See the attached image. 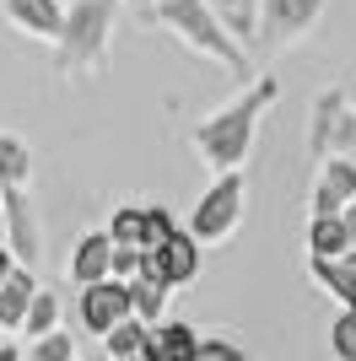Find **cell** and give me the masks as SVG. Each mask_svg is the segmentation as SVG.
Segmentation results:
<instances>
[{
    "label": "cell",
    "mask_w": 356,
    "mask_h": 361,
    "mask_svg": "<svg viewBox=\"0 0 356 361\" xmlns=\"http://www.w3.org/2000/svg\"><path fill=\"white\" fill-rule=\"evenodd\" d=\"M119 0H71L65 6V27L54 44V71L59 75H92L108 60V38H114Z\"/></svg>",
    "instance_id": "3957f363"
},
{
    "label": "cell",
    "mask_w": 356,
    "mask_h": 361,
    "mask_svg": "<svg viewBox=\"0 0 356 361\" xmlns=\"http://www.w3.org/2000/svg\"><path fill=\"white\" fill-rule=\"evenodd\" d=\"M0 216H6V238H11V254L22 264H38V221H32V205H28V189H0Z\"/></svg>",
    "instance_id": "8fae6325"
},
{
    "label": "cell",
    "mask_w": 356,
    "mask_h": 361,
    "mask_svg": "<svg viewBox=\"0 0 356 361\" xmlns=\"http://www.w3.org/2000/svg\"><path fill=\"white\" fill-rule=\"evenodd\" d=\"M114 254H119L114 232H81V238H76V248H71V264H65V275H71L76 286L108 281V275H114Z\"/></svg>",
    "instance_id": "7c38bea8"
},
{
    "label": "cell",
    "mask_w": 356,
    "mask_h": 361,
    "mask_svg": "<svg viewBox=\"0 0 356 361\" xmlns=\"http://www.w3.org/2000/svg\"><path fill=\"white\" fill-rule=\"evenodd\" d=\"M340 254H351L345 211L340 216H313L308 221V259H340Z\"/></svg>",
    "instance_id": "e0dca14e"
},
{
    "label": "cell",
    "mask_w": 356,
    "mask_h": 361,
    "mask_svg": "<svg viewBox=\"0 0 356 361\" xmlns=\"http://www.w3.org/2000/svg\"><path fill=\"white\" fill-rule=\"evenodd\" d=\"M308 275L313 286H324L340 307H356V254H340V259H308Z\"/></svg>",
    "instance_id": "9a60e30c"
},
{
    "label": "cell",
    "mask_w": 356,
    "mask_h": 361,
    "mask_svg": "<svg viewBox=\"0 0 356 361\" xmlns=\"http://www.w3.org/2000/svg\"><path fill=\"white\" fill-rule=\"evenodd\" d=\"M243 211H249V183H243V167H237V173H216L210 189H200V200H194V211H189L184 226L206 248H216V243H227L243 226Z\"/></svg>",
    "instance_id": "277c9868"
},
{
    "label": "cell",
    "mask_w": 356,
    "mask_h": 361,
    "mask_svg": "<svg viewBox=\"0 0 356 361\" xmlns=\"http://www.w3.org/2000/svg\"><path fill=\"white\" fill-rule=\"evenodd\" d=\"M329 0H259V44L265 49H292L324 22Z\"/></svg>",
    "instance_id": "5b68a950"
},
{
    "label": "cell",
    "mask_w": 356,
    "mask_h": 361,
    "mask_svg": "<svg viewBox=\"0 0 356 361\" xmlns=\"http://www.w3.org/2000/svg\"><path fill=\"white\" fill-rule=\"evenodd\" d=\"M28 340H38V334H49V329H59V297L54 291H44L38 286V297H32V307H28Z\"/></svg>",
    "instance_id": "cb8c5ba5"
},
{
    "label": "cell",
    "mask_w": 356,
    "mask_h": 361,
    "mask_svg": "<svg viewBox=\"0 0 356 361\" xmlns=\"http://www.w3.org/2000/svg\"><path fill=\"white\" fill-rule=\"evenodd\" d=\"M81 350H76V334L59 324V329L38 334V340H28V361H76Z\"/></svg>",
    "instance_id": "7402d4cb"
},
{
    "label": "cell",
    "mask_w": 356,
    "mask_h": 361,
    "mask_svg": "<svg viewBox=\"0 0 356 361\" xmlns=\"http://www.w3.org/2000/svg\"><path fill=\"white\" fill-rule=\"evenodd\" d=\"M345 157H356V130H351V140H345Z\"/></svg>",
    "instance_id": "f546056e"
},
{
    "label": "cell",
    "mask_w": 356,
    "mask_h": 361,
    "mask_svg": "<svg viewBox=\"0 0 356 361\" xmlns=\"http://www.w3.org/2000/svg\"><path fill=\"white\" fill-rule=\"evenodd\" d=\"M243 44H259V0H206Z\"/></svg>",
    "instance_id": "44dd1931"
},
{
    "label": "cell",
    "mask_w": 356,
    "mask_h": 361,
    "mask_svg": "<svg viewBox=\"0 0 356 361\" xmlns=\"http://www.w3.org/2000/svg\"><path fill=\"white\" fill-rule=\"evenodd\" d=\"M76 313H81V329L103 340V334L114 329V324L135 318V302H130V281H119V275H108V281H92V286H81V302H76Z\"/></svg>",
    "instance_id": "ba28073f"
},
{
    "label": "cell",
    "mask_w": 356,
    "mask_h": 361,
    "mask_svg": "<svg viewBox=\"0 0 356 361\" xmlns=\"http://www.w3.org/2000/svg\"><path fill=\"white\" fill-rule=\"evenodd\" d=\"M141 264H146V248H119V254H114V275H119V281H135Z\"/></svg>",
    "instance_id": "484cf974"
},
{
    "label": "cell",
    "mask_w": 356,
    "mask_h": 361,
    "mask_svg": "<svg viewBox=\"0 0 356 361\" xmlns=\"http://www.w3.org/2000/svg\"><path fill=\"white\" fill-rule=\"evenodd\" d=\"M146 340H151V324L146 318H124L103 334V350L108 361H130V356H146Z\"/></svg>",
    "instance_id": "d6986e66"
},
{
    "label": "cell",
    "mask_w": 356,
    "mask_h": 361,
    "mask_svg": "<svg viewBox=\"0 0 356 361\" xmlns=\"http://www.w3.org/2000/svg\"><path fill=\"white\" fill-rule=\"evenodd\" d=\"M16 264H22V259H16V254H11V243H6V248H0V281H6V275H11Z\"/></svg>",
    "instance_id": "4316f807"
},
{
    "label": "cell",
    "mask_w": 356,
    "mask_h": 361,
    "mask_svg": "<svg viewBox=\"0 0 356 361\" xmlns=\"http://www.w3.org/2000/svg\"><path fill=\"white\" fill-rule=\"evenodd\" d=\"M275 97H281V81L270 71L254 75V81H243L216 114H206V119L189 130L194 157H200L210 173H237V167L249 162L254 140H259V119L275 108Z\"/></svg>",
    "instance_id": "6da1fadb"
},
{
    "label": "cell",
    "mask_w": 356,
    "mask_h": 361,
    "mask_svg": "<svg viewBox=\"0 0 356 361\" xmlns=\"http://www.w3.org/2000/svg\"><path fill=\"white\" fill-rule=\"evenodd\" d=\"M76 361H81V356H76Z\"/></svg>",
    "instance_id": "836d02e7"
},
{
    "label": "cell",
    "mask_w": 356,
    "mask_h": 361,
    "mask_svg": "<svg viewBox=\"0 0 356 361\" xmlns=\"http://www.w3.org/2000/svg\"><path fill=\"white\" fill-rule=\"evenodd\" d=\"M0 16L11 22V32L54 49L59 27H65V0H0Z\"/></svg>",
    "instance_id": "30bf717a"
},
{
    "label": "cell",
    "mask_w": 356,
    "mask_h": 361,
    "mask_svg": "<svg viewBox=\"0 0 356 361\" xmlns=\"http://www.w3.org/2000/svg\"><path fill=\"white\" fill-rule=\"evenodd\" d=\"M329 356L356 361V307H340V313L329 318Z\"/></svg>",
    "instance_id": "603a6c76"
},
{
    "label": "cell",
    "mask_w": 356,
    "mask_h": 361,
    "mask_svg": "<svg viewBox=\"0 0 356 361\" xmlns=\"http://www.w3.org/2000/svg\"><path fill=\"white\" fill-rule=\"evenodd\" d=\"M119 248H157V211L151 205H119L108 221Z\"/></svg>",
    "instance_id": "2e32d148"
},
{
    "label": "cell",
    "mask_w": 356,
    "mask_h": 361,
    "mask_svg": "<svg viewBox=\"0 0 356 361\" xmlns=\"http://www.w3.org/2000/svg\"><path fill=\"white\" fill-rule=\"evenodd\" d=\"M130 6H141V11H151V6H157V0H130Z\"/></svg>",
    "instance_id": "1f68e13d"
},
{
    "label": "cell",
    "mask_w": 356,
    "mask_h": 361,
    "mask_svg": "<svg viewBox=\"0 0 356 361\" xmlns=\"http://www.w3.org/2000/svg\"><path fill=\"white\" fill-rule=\"evenodd\" d=\"M356 130V108L345 103L340 87H329L313 97V114H308V157L313 162H324V157H340L345 140Z\"/></svg>",
    "instance_id": "8992f818"
},
{
    "label": "cell",
    "mask_w": 356,
    "mask_h": 361,
    "mask_svg": "<svg viewBox=\"0 0 356 361\" xmlns=\"http://www.w3.org/2000/svg\"><path fill=\"white\" fill-rule=\"evenodd\" d=\"M146 22L167 27L178 44L189 49V54H200V60H210V65H222L237 87H243V81H254V71H249V44H243V38L227 27L222 16L210 11L206 0H157V6L146 11Z\"/></svg>",
    "instance_id": "7a4b0ae2"
},
{
    "label": "cell",
    "mask_w": 356,
    "mask_h": 361,
    "mask_svg": "<svg viewBox=\"0 0 356 361\" xmlns=\"http://www.w3.org/2000/svg\"><path fill=\"white\" fill-rule=\"evenodd\" d=\"M130 361H146V356H130Z\"/></svg>",
    "instance_id": "d6a6232c"
},
{
    "label": "cell",
    "mask_w": 356,
    "mask_h": 361,
    "mask_svg": "<svg viewBox=\"0 0 356 361\" xmlns=\"http://www.w3.org/2000/svg\"><path fill=\"white\" fill-rule=\"evenodd\" d=\"M200 361H254V356L237 340H227V334H206L200 340Z\"/></svg>",
    "instance_id": "d4e9b609"
},
{
    "label": "cell",
    "mask_w": 356,
    "mask_h": 361,
    "mask_svg": "<svg viewBox=\"0 0 356 361\" xmlns=\"http://www.w3.org/2000/svg\"><path fill=\"white\" fill-rule=\"evenodd\" d=\"M200 340H206V334H194L189 324L162 318V324H151L146 361H200Z\"/></svg>",
    "instance_id": "5bb4252c"
},
{
    "label": "cell",
    "mask_w": 356,
    "mask_h": 361,
    "mask_svg": "<svg viewBox=\"0 0 356 361\" xmlns=\"http://www.w3.org/2000/svg\"><path fill=\"white\" fill-rule=\"evenodd\" d=\"M0 361H22V350H16V345H0Z\"/></svg>",
    "instance_id": "f1b7e54d"
},
{
    "label": "cell",
    "mask_w": 356,
    "mask_h": 361,
    "mask_svg": "<svg viewBox=\"0 0 356 361\" xmlns=\"http://www.w3.org/2000/svg\"><path fill=\"white\" fill-rule=\"evenodd\" d=\"M32 297H38V275H32V264H16V270L0 281V334H16L28 324Z\"/></svg>",
    "instance_id": "4fadbf2b"
},
{
    "label": "cell",
    "mask_w": 356,
    "mask_h": 361,
    "mask_svg": "<svg viewBox=\"0 0 356 361\" xmlns=\"http://www.w3.org/2000/svg\"><path fill=\"white\" fill-rule=\"evenodd\" d=\"M32 183V151L28 140H16L0 130V189H28Z\"/></svg>",
    "instance_id": "ac0fdd59"
},
{
    "label": "cell",
    "mask_w": 356,
    "mask_h": 361,
    "mask_svg": "<svg viewBox=\"0 0 356 361\" xmlns=\"http://www.w3.org/2000/svg\"><path fill=\"white\" fill-rule=\"evenodd\" d=\"M200 248L206 243L194 238L189 226H178L173 238H162L157 248H146V264H141V275H157V281H167V286H194L200 281Z\"/></svg>",
    "instance_id": "52a82bcc"
},
{
    "label": "cell",
    "mask_w": 356,
    "mask_h": 361,
    "mask_svg": "<svg viewBox=\"0 0 356 361\" xmlns=\"http://www.w3.org/2000/svg\"><path fill=\"white\" fill-rule=\"evenodd\" d=\"M313 195H308V211L313 216H340L345 205L356 200V157H324V162H313Z\"/></svg>",
    "instance_id": "9c48e42d"
},
{
    "label": "cell",
    "mask_w": 356,
    "mask_h": 361,
    "mask_svg": "<svg viewBox=\"0 0 356 361\" xmlns=\"http://www.w3.org/2000/svg\"><path fill=\"white\" fill-rule=\"evenodd\" d=\"M167 297H173V286L157 281V275H135V281H130L135 318H146V324H162V318H167Z\"/></svg>",
    "instance_id": "ffe728a7"
},
{
    "label": "cell",
    "mask_w": 356,
    "mask_h": 361,
    "mask_svg": "<svg viewBox=\"0 0 356 361\" xmlns=\"http://www.w3.org/2000/svg\"><path fill=\"white\" fill-rule=\"evenodd\" d=\"M6 243H11V238H6V216H0V248H6Z\"/></svg>",
    "instance_id": "4dcf8cb0"
},
{
    "label": "cell",
    "mask_w": 356,
    "mask_h": 361,
    "mask_svg": "<svg viewBox=\"0 0 356 361\" xmlns=\"http://www.w3.org/2000/svg\"><path fill=\"white\" fill-rule=\"evenodd\" d=\"M345 232H351V254H356V200L345 205Z\"/></svg>",
    "instance_id": "83f0119b"
}]
</instances>
